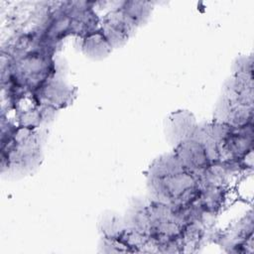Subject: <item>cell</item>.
Here are the masks:
<instances>
[{"mask_svg":"<svg viewBox=\"0 0 254 254\" xmlns=\"http://www.w3.org/2000/svg\"><path fill=\"white\" fill-rule=\"evenodd\" d=\"M193 175L178 162L172 152L162 154L147 170L148 196L169 206L182 201L193 189Z\"/></svg>","mask_w":254,"mask_h":254,"instance_id":"6da1fadb","label":"cell"},{"mask_svg":"<svg viewBox=\"0 0 254 254\" xmlns=\"http://www.w3.org/2000/svg\"><path fill=\"white\" fill-rule=\"evenodd\" d=\"M167 204L147 196H134L123 213L126 228L130 234L152 236L159 234L170 225Z\"/></svg>","mask_w":254,"mask_h":254,"instance_id":"7a4b0ae2","label":"cell"},{"mask_svg":"<svg viewBox=\"0 0 254 254\" xmlns=\"http://www.w3.org/2000/svg\"><path fill=\"white\" fill-rule=\"evenodd\" d=\"M251 113V97L221 92L215 103L213 119L236 127L245 124Z\"/></svg>","mask_w":254,"mask_h":254,"instance_id":"3957f363","label":"cell"},{"mask_svg":"<svg viewBox=\"0 0 254 254\" xmlns=\"http://www.w3.org/2000/svg\"><path fill=\"white\" fill-rule=\"evenodd\" d=\"M197 124L195 116L188 109H177L170 112L163 121V133L166 142L175 147L179 143L192 138Z\"/></svg>","mask_w":254,"mask_h":254,"instance_id":"277c9868","label":"cell"},{"mask_svg":"<svg viewBox=\"0 0 254 254\" xmlns=\"http://www.w3.org/2000/svg\"><path fill=\"white\" fill-rule=\"evenodd\" d=\"M230 134V125L212 118L211 120L198 123L192 138L204 146L211 161H214L219 158Z\"/></svg>","mask_w":254,"mask_h":254,"instance_id":"5b68a950","label":"cell"},{"mask_svg":"<svg viewBox=\"0 0 254 254\" xmlns=\"http://www.w3.org/2000/svg\"><path fill=\"white\" fill-rule=\"evenodd\" d=\"M178 162L192 174L205 170L211 164V159L204 146L194 138L187 139L172 151Z\"/></svg>","mask_w":254,"mask_h":254,"instance_id":"8992f818","label":"cell"},{"mask_svg":"<svg viewBox=\"0 0 254 254\" xmlns=\"http://www.w3.org/2000/svg\"><path fill=\"white\" fill-rule=\"evenodd\" d=\"M136 29L137 26L120 10H117L104 17L100 31L103 33L112 49H118L127 44Z\"/></svg>","mask_w":254,"mask_h":254,"instance_id":"52a82bcc","label":"cell"},{"mask_svg":"<svg viewBox=\"0 0 254 254\" xmlns=\"http://www.w3.org/2000/svg\"><path fill=\"white\" fill-rule=\"evenodd\" d=\"M96 229L99 236L104 237H124L128 232L123 214L113 209H105L99 214Z\"/></svg>","mask_w":254,"mask_h":254,"instance_id":"ba28073f","label":"cell"},{"mask_svg":"<svg viewBox=\"0 0 254 254\" xmlns=\"http://www.w3.org/2000/svg\"><path fill=\"white\" fill-rule=\"evenodd\" d=\"M112 47L101 31L85 36L80 42L81 53L91 61H102L112 52Z\"/></svg>","mask_w":254,"mask_h":254,"instance_id":"9c48e42d","label":"cell"},{"mask_svg":"<svg viewBox=\"0 0 254 254\" xmlns=\"http://www.w3.org/2000/svg\"><path fill=\"white\" fill-rule=\"evenodd\" d=\"M124 237H104L99 236L97 242V252L98 253H127L135 252L136 250L132 248L128 241Z\"/></svg>","mask_w":254,"mask_h":254,"instance_id":"30bf717a","label":"cell"},{"mask_svg":"<svg viewBox=\"0 0 254 254\" xmlns=\"http://www.w3.org/2000/svg\"><path fill=\"white\" fill-rule=\"evenodd\" d=\"M253 70V57L252 55L237 56L231 64V74L249 75Z\"/></svg>","mask_w":254,"mask_h":254,"instance_id":"8fae6325","label":"cell"}]
</instances>
